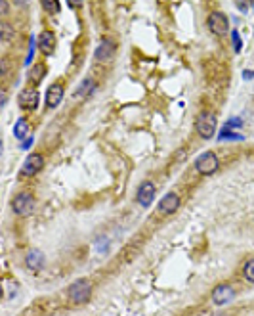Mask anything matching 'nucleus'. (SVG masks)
Segmentation results:
<instances>
[{
	"label": "nucleus",
	"mask_w": 254,
	"mask_h": 316,
	"mask_svg": "<svg viewBox=\"0 0 254 316\" xmlns=\"http://www.w3.org/2000/svg\"><path fill=\"white\" fill-rule=\"evenodd\" d=\"M29 123H27V119H19L18 123H16V127H14V136L18 138V140H21V142H25L29 136Z\"/></svg>",
	"instance_id": "obj_15"
},
{
	"label": "nucleus",
	"mask_w": 254,
	"mask_h": 316,
	"mask_svg": "<svg viewBox=\"0 0 254 316\" xmlns=\"http://www.w3.org/2000/svg\"><path fill=\"white\" fill-rule=\"evenodd\" d=\"M38 48H40V52L42 54H52L54 50H56V35L52 33V31H42L40 33V37H38Z\"/></svg>",
	"instance_id": "obj_12"
},
{
	"label": "nucleus",
	"mask_w": 254,
	"mask_h": 316,
	"mask_svg": "<svg viewBox=\"0 0 254 316\" xmlns=\"http://www.w3.org/2000/svg\"><path fill=\"white\" fill-rule=\"evenodd\" d=\"M44 75H46V67L42 66V64H37V66L31 69V73H29V81H31L33 85H38Z\"/></svg>",
	"instance_id": "obj_16"
},
{
	"label": "nucleus",
	"mask_w": 254,
	"mask_h": 316,
	"mask_svg": "<svg viewBox=\"0 0 254 316\" xmlns=\"http://www.w3.org/2000/svg\"><path fill=\"white\" fill-rule=\"evenodd\" d=\"M42 165H44V157L40 155V153H31L25 163H23V167H21V176H35L40 169H42Z\"/></svg>",
	"instance_id": "obj_6"
},
{
	"label": "nucleus",
	"mask_w": 254,
	"mask_h": 316,
	"mask_svg": "<svg viewBox=\"0 0 254 316\" xmlns=\"http://www.w3.org/2000/svg\"><path fill=\"white\" fill-rule=\"evenodd\" d=\"M252 6H254V4H252Z\"/></svg>",
	"instance_id": "obj_26"
},
{
	"label": "nucleus",
	"mask_w": 254,
	"mask_h": 316,
	"mask_svg": "<svg viewBox=\"0 0 254 316\" xmlns=\"http://www.w3.org/2000/svg\"><path fill=\"white\" fill-rule=\"evenodd\" d=\"M243 274H245V278L248 280V282H252L254 284V259H250V261L245 265V268H243Z\"/></svg>",
	"instance_id": "obj_18"
},
{
	"label": "nucleus",
	"mask_w": 254,
	"mask_h": 316,
	"mask_svg": "<svg viewBox=\"0 0 254 316\" xmlns=\"http://www.w3.org/2000/svg\"><path fill=\"white\" fill-rule=\"evenodd\" d=\"M0 33H2V40H10L12 35H14V29L10 27L8 23H2L0 25Z\"/></svg>",
	"instance_id": "obj_20"
},
{
	"label": "nucleus",
	"mask_w": 254,
	"mask_h": 316,
	"mask_svg": "<svg viewBox=\"0 0 254 316\" xmlns=\"http://www.w3.org/2000/svg\"><path fill=\"white\" fill-rule=\"evenodd\" d=\"M218 167H220V161H218L216 153L212 152H205L201 153L197 157V161H195V169H197L199 174H214L218 171Z\"/></svg>",
	"instance_id": "obj_2"
},
{
	"label": "nucleus",
	"mask_w": 254,
	"mask_h": 316,
	"mask_svg": "<svg viewBox=\"0 0 254 316\" xmlns=\"http://www.w3.org/2000/svg\"><path fill=\"white\" fill-rule=\"evenodd\" d=\"M115 46L113 40H109V38H104L102 42H100V46L96 48V57L100 59V61H107V59H111L115 56Z\"/></svg>",
	"instance_id": "obj_13"
},
{
	"label": "nucleus",
	"mask_w": 254,
	"mask_h": 316,
	"mask_svg": "<svg viewBox=\"0 0 254 316\" xmlns=\"http://www.w3.org/2000/svg\"><path fill=\"white\" fill-rule=\"evenodd\" d=\"M25 265L31 270H40V268L44 267V255H42V251L31 249L27 253V257H25Z\"/></svg>",
	"instance_id": "obj_14"
},
{
	"label": "nucleus",
	"mask_w": 254,
	"mask_h": 316,
	"mask_svg": "<svg viewBox=\"0 0 254 316\" xmlns=\"http://www.w3.org/2000/svg\"><path fill=\"white\" fill-rule=\"evenodd\" d=\"M90 295H92V284L86 278H80V280L73 282L67 289V297L73 303H86L90 299Z\"/></svg>",
	"instance_id": "obj_1"
},
{
	"label": "nucleus",
	"mask_w": 254,
	"mask_h": 316,
	"mask_svg": "<svg viewBox=\"0 0 254 316\" xmlns=\"http://www.w3.org/2000/svg\"><path fill=\"white\" fill-rule=\"evenodd\" d=\"M155 192H157V188H155V184L149 180L141 182L140 188H138V194H136V200H138V203H140L141 207H149L151 203H153V198H155Z\"/></svg>",
	"instance_id": "obj_7"
},
{
	"label": "nucleus",
	"mask_w": 254,
	"mask_h": 316,
	"mask_svg": "<svg viewBox=\"0 0 254 316\" xmlns=\"http://www.w3.org/2000/svg\"><path fill=\"white\" fill-rule=\"evenodd\" d=\"M42 8L48 10L50 14H56V12H59V2H56V0H44L42 2Z\"/></svg>",
	"instance_id": "obj_19"
},
{
	"label": "nucleus",
	"mask_w": 254,
	"mask_h": 316,
	"mask_svg": "<svg viewBox=\"0 0 254 316\" xmlns=\"http://www.w3.org/2000/svg\"><path fill=\"white\" fill-rule=\"evenodd\" d=\"M6 59H2V75H4V73H6Z\"/></svg>",
	"instance_id": "obj_25"
},
{
	"label": "nucleus",
	"mask_w": 254,
	"mask_h": 316,
	"mask_svg": "<svg viewBox=\"0 0 254 316\" xmlns=\"http://www.w3.org/2000/svg\"><path fill=\"white\" fill-rule=\"evenodd\" d=\"M38 100H40V96H38L37 88H25V90H21V94L18 98L19 105L25 109H35L38 105Z\"/></svg>",
	"instance_id": "obj_9"
},
{
	"label": "nucleus",
	"mask_w": 254,
	"mask_h": 316,
	"mask_svg": "<svg viewBox=\"0 0 254 316\" xmlns=\"http://www.w3.org/2000/svg\"><path fill=\"white\" fill-rule=\"evenodd\" d=\"M231 38H233L235 52H239V50H241V37H239V33H237V31H231Z\"/></svg>",
	"instance_id": "obj_21"
},
{
	"label": "nucleus",
	"mask_w": 254,
	"mask_h": 316,
	"mask_svg": "<svg viewBox=\"0 0 254 316\" xmlns=\"http://www.w3.org/2000/svg\"><path fill=\"white\" fill-rule=\"evenodd\" d=\"M233 295H235V291H233V287L229 284H220L212 291V303L214 305H226V303H229L233 299Z\"/></svg>",
	"instance_id": "obj_8"
},
{
	"label": "nucleus",
	"mask_w": 254,
	"mask_h": 316,
	"mask_svg": "<svg viewBox=\"0 0 254 316\" xmlns=\"http://www.w3.org/2000/svg\"><path fill=\"white\" fill-rule=\"evenodd\" d=\"M207 25L214 35H227V31H229V19L222 12H212L207 19Z\"/></svg>",
	"instance_id": "obj_5"
},
{
	"label": "nucleus",
	"mask_w": 254,
	"mask_h": 316,
	"mask_svg": "<svg viewBox=\"0 0 254 316\" xmlns=\"http://www.w3.org/2000/svg\"><path fill=\"white\" fill-rule=\"evenodd\" d=\"M243 79H254V71H245V73H243Z\"/></svg>",
	"instance_id": "obj_24"
},
{
	"label": "nucleus",
	"mask_w": 254,
	"mask_h": 316,
	"mask_svg": "<svg viewBox=\"0 0 254 316\" xmlns=\"http://www.w3.org/2000/svg\"><path fill=\"white\" fill-rule=\"evenodd\" d=\"M94 86H96V83L92 81V79H84V81H82V85L78 86V90L75 92V96H88V94H92V92H94Z\"/></svg>",
	"instance_id": "obj_17"
},
{
	"label": "nucleus",
	"mask_w": 254,
	"mask_h": 316,
	"mask_svg": "<svg viewBox=\"0 0 254 316\" xmlns=\"http://www.w3.org/2000/svg\"><path fill=\"white\" fill-rule=\"evenodd\" d=\"M63 94H65V88L59 85V83H54V85L48 88L46 92V105L50 109H54L59 105V102L63 100Z\"/></svg>",
	"instance_id": "obj_11"
},
{
	"label": "nucleus",
	"mask_w": 254,
	"mask_h": 316,
	"mask_svg": "<svg viewBox=\"0 0 254 316\" xmlns=\"http://www.w3.org/2000/svg\"><path fill=\"white\" fill-rule=\"evenodd\" d=\"M241 124H243V121H241V119H231V121L227 123V127L231 129V127H241Z\"/></svg>",
	"instance_id": "obj_22"
},
{
	"label": "nucleus",
	"mask_w": 254,
	"mask_h": 316,
	"mask_svg": "<svg viewBox=\"0 0 254 316\" xmlns=\"http://www.w3.org/2000/svg\"><path fill=\"white\" fill-rule=\"evenodd\" d=\"M197 133L203 136V138H212L214 133H216V117L212 113H208V111H203V113L197 117Z\"/></svg>",
	"instance_id": "obj_3"
},
{
	"label": "nucleus",
	"mask_w": 254,
	"mask_h": 316,
	"mask_svg": "<svg viewBox=\"0 0 254 316\" xmlns=\"http://www.w3.org/2000/svg\"><path fill=\"white\" fill-rule=\"evenodd\" d=\"M12 207H14V213H16V215L27 217V215H31L33 209H35V198H33L29 192H21L19 196H16Z\"/></svg>",
	"instance_id": "obj_4"
},
{
	"label": "nucleus",
	"mask_w": 254,
	"mask_h": 316,
	"mask_svg": "<svg viewBox=\"0 0 254 316\" xmlns=\"http://www.w3.org/2000/svg\"><path fill=\"white\" fill-rule=\"evenodd\" d=\"M31 144H33V136H31V138H27V140H25V142L21 144V146H23V150H27V148L31 146Z\"/></svg>",
	"instance_id": "obj_23"
},
{
	"label": "nucleus",
	"mask_w": 254,
	"mask_h": 316,
	"mask_svg": "<svg viewBox=\"0 0 254 316\" xmlns=\"http://www.w3.org/2000/svg\"><path fill=\"white\" fill-rule=\"evenodd\" d=\"M178 209H180V198H178V194H174V192L166 194V196L159 201V211L162 215H172V213H176Z\"/></svg>",
	"instance_id": "obj_10"
}]
</instances>
